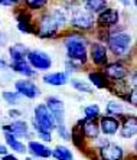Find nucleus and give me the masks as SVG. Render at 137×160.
<instances>
[{
    "label": "nucleus",
    "mask_w": 137,
    "mask_h": 160,
    "mask_svg": "<svg viewBox=\"0 0 137 160\" xmlns=\"http://www.w3.org/2000/svg\"><path fill=\"white\" fill-rule=\"evenodd\" d=\"M67 23V15L63 10L51 12L48 15H43L39 20V25L36 28V36L42 39H52L59 32V29Z\"/></svg>",
    "instance_id": "f257e3e1"
},
{
    "label": "nucleus",
    "mask_w": 137,
    "mask_h": 160,
    "mask_svg": "<svg viewBox=\"0 0 137 160\" xmlns=\"http://www.w3.org/2000/svg\"><path fill=\"white\" fill-rule=\"evenodd\" d=\"M67 58L84 65L88 61V41L81 33H69L63 38Z\"/></svg>",
    "instance_id": "f03ea898"
},
{
    "label": "nucleus",
    "mask_w": 137,
    "mask_h": 160,
    "mask_svg": "<svg viewBox=\"0 0 137 160\" xmlns=\"http://www.w3.org/2000/svg\"><path fill=\"white\" fill-rule=\"evenodd\" d=\"M133 45V38L129 32L124 30H119L114 33H110L107 36V48L108 51L117 58H123L130 53Z\"/></svg>",
    "instance_id": "7ed1b4c3"
},
{
    "label": "nucleus",
    "mask_w": 137,
    "mask_h": 160,
    "mask_svg": "<svg viewBox=\"0 0 137 160\" xmlns=\"http://www.w3.org/2000/svg\"><path fill=\"white\" fill-rule=\"evenodd\" d=\"M32 126H33L35 133L38 131H52L55 130L56 123L55 118L52 117L51 111L45 104H38L33 108V120H32Z\"/></svg>",
    "instance_id": "20e7f679"
},
{
    "label": "nucleus",
    "mask_w": 137,
    "mask_h": 160,
    "mask_svg": "<svg viewBox=\"0 0 137 160\" xmlns=\"http://www.w3.org/2000/svg\"><path fill=\"white\" fill-rule=\"evenodd\" d=\"M26 61L29 62V65L36 72L38 71L46 72L52 67V58L46 52L39 51V49H29V52L26 55Z\"/></svg>",
    "instance_id": "39448f33"
},
{
    "label": "nucleus",
    "mask_w": 137,
    "mask_h": 160,
    "mask_svg": "<svg viewBox=\"0 0 137 160\" xmlns=\"http://www.w3.org/2000/svg\"><path fill=\"white\" fill-rule=\"evenodd\" d=\"M69 25L78 30H89L95 25V18L88 10H74L69 18Z\"/></svg>",
    "instance_id": "423d86ee"
},
{
    "label": "nucleus",
    "mask_w": 137,
    "mask_h": 160,
    "mask_svg": "<svg viewBox=\"0 0 137 160\" xmlns=\"http://www.w3.org/2000/svg\"><path fill=\"white\" fill-rule=\"evenodd\" d=\"M103 74L107 77V79H111V82H117L127 78L129 69L121 61H115V62H107L104 65Z\"/></svg>",
    "instance_id": "0eeeda50"
},
{
    "label": "nucleus",
    "mask_w": 137,
    "mask_h": 160,
    "mask_svg": "<svg viewBox=\"0 0 137 160\" xmlns=\"http://www.w3.org/2000/svg\"><path fill=\"white\" fill-rule=\"evenodd\" d=\"M15 89L20 97L28 98V100H35V98H38L39 94H41L39 87H38L33 81H30L29 78L18 79V81L15 82Z\"/></svg>",
    "instance_id": "6e6552de"
},
{
    "label": "nucleus",
    "mask_w": 137,
    "mask_h": 160,
    "mask_svg": "<svg viewBox=\"0 0 137 160\" xmlns=\"http://www.w3.org/2000/svg\"><path fill=\"white\" fill-rule=\"evenodd\" d=\"M120 120V136L123 138H133L137 134V117L134 114H127V116L119 117Z\"/></svg>",
    "instance_id": "1a4fd4ad"
},
{
    "label": "nucleus",
    "mask_w": 137,
    "mask_h": 160,
    "mask_svg": "<svg viewBox=\"0 0 137 160\" xmlns=\"http://www.w3.org/2000/svg\"><path fill=\"white\" fill-rule=\"evenodd\" d=\"M45 105L48 107V110L51 111L52 117L55 118L56 126L58 124H63L65 123V104L63 101L58 97H48Z\"/></svg>",
    "instance_id": "9d476101"
},
{
    "label": "nucleus",
    "mask_w": 137,
    "mask_h": 160,
    "mask_svg": "<svg viewBox=\"0 0 137 160\" xmlns=\"http://www.w3.org/2000/svg\"><path fill=\"white\" fill-rule=\"evenodd\" d=\"M89 58L94 65L104 67L108 62V51L107 46L101 42H93L89 45Z\"/></svg>",
    "instance_id": "9b49d317"
},
{
    "label": "nucleus",
    "mask_w": 137,
    "mask_h": 160,
    "mask_svg": "<svg viewBox=\"0 0 137 160\" xmlns=\"http://www.w3.org/2000/svg\"><path fill=\"white\" fill-rule=\"evenodd\" d=\"M98 159L100 160H124V149L117 143H108L98 150Z\"/></svg>",
    "instance_id": "f8f14e48"
},
{
    "label": "nucleus",
    "mask_w": 137,
    "mask_h": 160,
    "mask_svg": "<svg viewBox=\"0 0 137 160\" xmlns=\"http://www.w3.org/2000/svg\"><path fill=\"white\" fill-rule=\"evenodd\" d=\"M98 127H100V134L110 137L119 133L120 128V120L117 117L113 116H100V121H98Z\"/></svg>",
    "instance_id": "ddd939ff"
},
{
    "label": "nucleus",
    "mask_w": 137,
    "mask_h": 160,
    "mask_svg": "<svg viewBox=\"0 0 137 160\" xmlns=\"http://www.w3.org/2000/svg\"><path fill=\"white\" fill-rule=\"evenodd\" d=\"M120 20V13L117 9H111V8H105L104 10H101L97 16V23L98 26L108 29V28L115 26Z\"/></svg>",
    "instance_id": "4468645a"
},
{
    "label": "nucleus",
    "mask_w": 137,
    "mask_h": 160,
    "mask_svg": "<svg viewBox=\"0 0 137 160\" xmlns=\"http://www.w3.org/2000/svg\"><path fill=\"white\" fill-rule=\"evenodd\" d=\"M29 124L26 123L25 120H13L10 124H4L2 126V130L3 133H10L13 136H16L18 138L20 137H26L29 136Z\"/></svg>",
    "instance_id": "2eb2a0df"
},
{
    "label": "nucleus",
    "mask_w": 137,
    "mask_h": 160,
    "mask_svg": "<svg viewBox=\"0 0 137 160\" xmlns=\"http://www.w3.org/2000/svg\"><path fill=\"white\" fill-rule=\"evenodd\" d=\"M78 126L81 128V133H82V136H84V138H87V140L94 142V140L100 136V127H98L97 120L82 118L78 121Z\"/></svg>",
    "instance_id": "dca6fc26"
},
{
    "label": "nucleus",
    "mask_w": 137,
    "mask_h": 160,
    "mask_svg": "<svg viewBox=\"0 0 137 160\" xmlns=\"http://www.w3.org/2000/svg\"><path fill=\"white\" fill-rule=\"evenodd\" d=\"M26 149L30 153V156L36 159H49L52 156V149H49L45 143L38 142V140H30Z\"/></svg>",
    "instance_id": "f3484780"
},
{
    "label": "nucleus",
    "mask_w": 137,
    "mask_h": 160,
    "mask_svg": "<svg viewBox=\"0 0 137 160\" xmlns=\"http://www.w3.org/2000/svg\"><path fill=\"white\" fill-rule=\"evenodd\" d=\"M8 67L10 68L13 72L22 75L23 78H32L36 75V71L29 65V62L26 59L23 61H12L10 63H8Z\"/></svg>",
    "instance_id": "a211bd4d"
},
{
    "label": "nucleus",
    "mask_w": 137,
    "mask_h": 160,
    "mask_svg": "<svg viewBox=\"0 0 137 160\" xmlns=\"http://www.w3.org/2000/svg\"><path fill=\"white\" fill-rule=\"evenodd\" d=\"M43 82L52 87H62L68 84L69 81V74L65 71H56V72H48L43 75Z\"/></svg>",
    "instance_id": "6ab92c4d"
},
{
    "label": "nucleus",
    "mask_w": 137,
    "mask_h": 160,
    "mask_svg": "<svg viewBox=\"0 0 137 160\" xmlns=\"http://www.w3.org/2000/svg\"><path fill=\"white\" fill-rule=\"evenodd\" d=\"M4 142H6L4 144L9 147V150H13L18 154H26V152H28L25 143L20 142L16 136H13L10 133H4Z\"/></svg>",
    "instance_id": "aec40b11"
},
{
    "label": "nucleus",
    "mask_w": 137,
    "mask_h": 160,
    "mask_svg": "<svg viewBox=\"0 0 137 160\" xmlns=\"http://www.w3.org/2000/svg\"><path fill=\"white\" fill-rule=\"evenodd\" d=\"M88 81L93 87L98 89H104V88H110V79H107V77L100 71H94L88 74Z\"/></svg>",
    "instance_id": "412c9836"
},
{
    "label": "nucleus",
    "mask_w": 137,
    "mask_h": 160,
    "mask_svg": "<svg viewBox=\"0 0 137 160\" xmlns=\"http://www.w3.org/2000/svg\"><path fill=\"white\" fill-rule=\"evenodd\" d=\"M18 29L20 32H23V33H36V29H35L33 23H32V19L26 12L18 15Z\"/></svg>",
    "instance_id": "4be33fe9"
},
{
    "label": "nucleus",
    "mask_w": 137,
    "mask_h": 160,
    "mask_svg": "<svg viewBox=\"0 0 137 160\" xmlns=\"http://www.w3.org/2000/svg\"><path fill=\"white\" fill-rule=\"evenodd\" d=\"M9 56L12 61H23L26 59V55L29 52V48L23 43H15L9 46Z\"/></svg>",
    "instance_id": "5701e85b"
},
{
    "label": "nucleus",
    "mask_w": 137,
    "mask_h": 160,
    "mask_svg": "<svg viewBox=\"0 0 137 160\" xmlns=\"http://www.w3.org/2000/svg\"><path fill=\"white\" fill-rule=\"evenodd\" d=\"M55 160H74V153L69 147L63 144H58L52 149V156Z\"/></svg>",
    "instance_id": "b1692460"
},
{
    "label": "nucleus",
    "mask_w": 137,
    "mask_h": 160,
    "mask_svg": "<svg viewBox=\"0 0 137 160\" xmlns=\"http://www.w3.org/2000/svg\"><path fill=\"white\" fill-rule=\"evenodd\" d=\"M82 4L85 6V10L94 15L107 8V0H82Z\"/></svg>",
    "instance_id": "393cba45"
},
{
    "label": "nucleus",
    "mask_w": 137,
    "mask_h": 160,
    "mask_svg": "<svg viewBox=\"0 0 137 160\" xmlns=\"http://www.w3.org/2000/svg\"><path fill=\"white\" fill-rule=\"evenodd\" d=\"M71 84V87L74 89H77L78 92H85V94H93L94 92V87L87 81H82L79 78H71L68 81Z\"/></svg>",
    "instance_id": "a878e982"
},
{
    "label": "nucleus",
    "mask_w": 137,
    "mask_h": 160,
    "mask_svg": "<svg viewBox=\"0 0 137 160\" xmlns=\"http://www.w3.org/2000/svg\"><path fill=\"white\" fill-rule=\"evenodd\" d=\"M124 112V105L120 101H108L105 105V114L113 117H121Z\"/></svg>",
    "instance_id": "bb28decb"
},
{
    "label": "nucleus",
    "mask_w": 137,
    "mask_h": 160,
    "mask_svg": "<svg viewBox=\"0 0 137 160\" xmlns=\"http://www.w3.org/2000/svg\"><path fill=\"white\" fill-rule=\"evenodd\" d=\"M69 140H72V143H74L75 147L84 150V143H85V138H84V136H82L81 128H79L78 123H77V126L71 130V138H69Z\"/></svg>",
    "instance_id": "cd10ccee"
},
{
    "label": "nucleus",
    "mask_w": 137,
    "mask_h": 160,
    "mask_svg": "<svg viewBox=\"0 0 137 160\" xmlns=\"http://www.w3.org/2000/svg\"><path fill=\"white\" fill-rule=\"evenodd\" d=\"M101 116V108L98 104H88L84 107V118L85 120H98Z\"/></svg>",
    "instance_id": "c85d7f7f"
},
{
    "label": "nucleus",
    "mask_w": 137,
    "mask_h": 160,
    "mask_svg": "<svg viewBox=\"0 0 137 160\" xmlns=\"http://www.w3.org/2000/svg\"><path fill=\"white\" fill-rule=\"evenodd\" d=\"M2 98H3L9 105H18L19 102H20V100H22V97H20L16 91H8V89L2 92Z\"/></svg>",
    "instance_id": "c756f323"
},
{
    "label": "nucleus",
    "mask_w": 137,
    "mask_h": 160,
    "mask_svg": "<svg viewBox=\"0 0 137 160\" xmlns=\"http://www.w3.org/2000/svg\"><path fill=\"white\" fill-rule=\"evenodd\" d=\"M55 131L58 133V136H59L62 140H69L71 138V131L68 130V127L65 126V124H58V126L55 127Z\"/></svg>",
    "instance_id": "7c9ffc66"
},
{
    "label": "nucleus",
    "mask_w": 137,
    "mask_h": 160,
    "mask_svg": "<svg viewBox=\"0 0 137 160\" xmlns=\"http://www.w3.org/2000/svg\"><path fill=\"white\" fill-rule=\"evenodd\" d=\"M25 2L30 9H42L48 3V0H25Z\"/></svg>",
    "instance_id": "2f4dec72"
},
{
    "label": "nucleus",
    "mask_w": 137,
    "mask_h": 160,
    "mask_svg": "<svg viewBox=\"0 0 137 160\" xmlns=\"http://www.w3.org/2000/svg\"><path fill=\"white\" fill-rule=\"evenodd\" d=\"M36 136H38V138L42 140V143H51L52 142V133H49V131H38Z\"/></svg>",
    "instance_id": "473e14b6"
},
{
    "label": "nucleus",
    "mask_w": 137,
    "mask_h": 160,
    "mask_svg": "<svg viewBox=\"0 0 137 160\" xmlns=\"http://www.w3.org/2000/svg\"><path fill=\"white\" fill-rule=\"evenodd\" d=\"M19 2H20V0H0V4H2V6H15Z\"/></svg>",
    "instance_id": "72a5a7b5"
},
{
    "label": "nucleus",
    "mask_w": 137,
    "mask_h": 160,
    "mask_svg": "<svg viewBox=\"0 0 137 160\" xmlns=\"http://www.w3.org/2000/svg\"><path fill=\"white\" fill-rule=\"evenodd\" d=\"M20 114H22V112L19 111V110H10V111H9V117H10L12 120H18L19 117H20Z\"/></svg>",
    "instance_id": "f704fd0d"
},
{
    "label": "nucleus",
    "mask_w": 137,
    "mask_h": 160,
    "mask_svg": "<svg viewBox=\"0 0 137 160\" xmlns=\"http://www.w3.org/2000/svg\"><path fill=\"white\" fill-rule=\"evenodd\" d=\"M8 153H9V147L6 144H3V143H0V157L8 154Z\"/></svg>",
    "instance_id": "c9c22d12"
},
{
    "label": "nucleus",
    "mask_w": 137,
    "mask_h": 160,
    "mask_svg": "<svg viewBox=\"0 0 137 160\" xmlns=\"http://www.w3.org/2000/svg\"><path fill=\"white\" fill-rule=\"evenodd\" d=\"M6 43H8V38H6V35L0 30V48H3Z\"/></svg>",
    "instance_id": "e433bc0d"
},
{
    "label": "nucleus",
    "mask_w": 137,
    "mask_h": 160,
    "mask_svg": "<svg viewBox=\"0 0 137 160\" xmlns=\"http://www.w3.org/2000/svg\"><path fill=\"white\" fill-rule=\"evenodd\" d=\"M2 160H19V159L15 156V154H12V153H8V154L2 156Z\"/></svg>",
    "instance_id": "4c0bfd02"
},
{
    "label": "nucleus",
    "mask_w": 137,
    "mask_h": 160,
    "mask_svg": "<svg viewBox=\"0 0 137 160\" xmlns=\"http://www.w3.org/2000/svg\"><path fill=\"white\" fill-rule=\"evenodd\" d=\"M6 67H8V62H6L4 59H2V58H0V71H2V69H4Z\"/></svg>",
    "instance_id": "58836bf2"
},
{
    "label": "nucleus",
    "mask_w": 137,
    "mask_h": 160,
    "mask_svg": "<svg viewBox=\"0 0 137 160\" xmlns=\"http://www.w3.org/2000/svg\"><path fill=\"white\" fill-rule=\"evenodd\" d=\"M119 2H120V3H123L124 6H130V3H131L130 0H119Z\"/></svg>",
    "instance_id": "ea45409f"
},
{
    "label": "nucleus",
    "mask_w": 137,
    "mask_h": 160,
    "mask_svg": "<svg viewBox=\"0 0 137 160\" xmlns=\"http://www.w3.org/2000/svg\"><path fill=\"white\" fill-rule=\"evenodd\" d=\"M25 160H33V159H32V157H26Z\"/></svg>",
    "instance_id": "a19ab883"
}]
</instances>
